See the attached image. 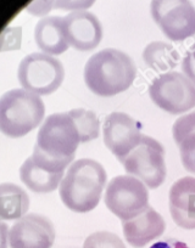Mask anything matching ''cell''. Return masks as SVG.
<instances>
[{
    "mask_svg": "<svg viewBox=\"0 0 195 248\" xmlns=\"http://www.w3.org/2000/svg\"><path fill=\"white\" fill-rule=\"evenodd\" d=\"M137 67L133 60L121 50L104 49L88 60L84 66V82L98 96H115L133 84Z\"/></svg>",
    "mask_w": 195,
    "mask_h": 248,
    "instance_id": "6da1fadb",
    "label": "cell"
},
{
    "mask_svg": "<svg viewBox=\"0 0 195 248\" xmlns=\"http://www.w3.org/2000/svg\"><path fill=\"white\" fill-rule=\"evenodd\" d=\"M105 168L92 158H81L68 167L59 187L61 201L76 213H87L99 204L106 184Z\"/></svg>",
    "mask_w": 195,
    "mask_h": 248,
    "instance_id": "7a4b0ae2",
    "label": "cell"
},
{
    "mask_svg": "<svg viewBox=\"0 0 195 248\" xmlns=\"http://www.w3.org/2000/svg\"><path fill=\"white\" fill-rule=\"evenodd\" d=\"M45 106L39 95L25 89L6 92L0 101V128L9 138L18 139L42 123Z\"/></svg>",
    "mask_w": 195,
    "mask_h": 248,
    "instance_id": "3957f363",
    "label": "cell"
},
{
    "mask_svg": "<svg viewBox=\"0 0 195 248\" xmlns=\"http://www.w3.org/2000/svg\"><path fill=\"white\" fill-rule=\"evenodd\" d=\"M80 144L81 137L75 121L68 112H64L44 119L34 147L51 159L73 161Z\"/></svg>",
    "mask_w": 195,
    "mask_h": 248,
    "instance_id": "277c9868",
    "label": "cell"
},
{
    "mask_svg": "<svg viewBox=\"0 0 195 248\" xmlns=\"http://www.w3.org/2000/svg\"><path fill=\"white\" fill-rule=\"evenodd\" d=\"M17 78L22 89L44 96L53 94L61 87L65 68L54 56L44 52H32L20 62Z\"/></svg>",
    "mask_w": 195,
    "mask_h": 248,
    "instance_id": "5b68a950",
    "label": "cell"
},
{
    "mask_svg": "<svg viewBox=\"0 0 195 248\" xmlns=\"http://www.w3.org/2000/svg\"><path fill=\"white\" fill-rule=\"evenodd\" d=\"M105 206L122 221L144 213L149 204L148 186L132 175H118L106 186Z\"/></svg>",
    "mask_w": 195,
    "mask_h": 248,
    "instance_id": "8992f818",
    "label": "cell"
},
{
    "mask_svg": "<svg viewBox=\"0 0 195 248\" xmlns=\"http://www.w3.org/2000/svg\"><path fill=\"white\" fill-rule=\"evenodd\" d=\"M120 162L130 175L139 179L149 189H158L166 179L165 149L148 135H143L140 144Z\"/></svg>",
    "mask_w": 195,
    "mask_h": 248,
    "instance_id": "52a82bcc",
    "label": "cell"
},
{
    "mask_svg": "<svg viewBox=\"0 0 195 248\" xmlns=\"http://www.w3.org/2000/svg\"><path fill=\"white\" fill-rule=\"evenodd\" d=\"M149 95L159 108L180 114L195 107V85L180 72H168L156 78L149 87Z\"/></svg>",
    "mask_w": 195,
    "mask_h": 248,
    "instance_id": "ba28073f",
    "label": "cell"
},
{
    "mask_svg": "<svg viewBox=\"0 0 195 248\" xmlns=\"http://www.w3.org/2000/svg\"><path fill=\"white\" fill-rule=\"evenodd\" d=\"M151 16L172 42H183L195 34V6L190 1H161L150 5Z\"/></svg>",
    "mask_w": 195,
    "mask_h": 248,
    "instance_id": "9c48e42d",
    "label": "cell"
},
{
    "mask_svg": "<svg viewBox=\"0 0 195 248\" xmlns=\"http://www.w3.org/2000/svg\"><path fill=\"white\" fill-rule=\"evenodd\" d=\"M140 123L123 112H113L104 122V144L118 159L127 157L142 141Z\"/></svg>",
    "mask_w": 195,
    "mask_h": 248,
    "instance_id": "30bf717a",
    "label": "cell"
},
{
    "mask_svg": "<svg viewBox=\"0 0 195 248\" xmlns=\"http://www.w3.org/2000/svg\"><path fill=\"white\" fill-rule=\"evenodd\" d=\"M55 241V228L50 219L30 213L18 219L10 229V248H51Z\"/></svg>",
    "mask_w": 195,
    "mask_h": 248,
    "instance_id": "8fae6325",
    "label": "cell"
},
{
    "mask_svg": "<svg viewBox=\"0 0 195 248\" xmlns=\"http://www.w3.org/2000/svg\"><path fill=\"white\" fill-rule=\"evenodd\" d=\"M64 31L70 46L78 51L94 50L103 39L100 21L87 10L71 11L64 16Z\"/></svg>",
    "mask_w": 195,
    "mask_h": 248,
    "instance_id": "7c38bea8",
    "label": "cell"
},
{
    "mask_svg": "<svg viewBox=\"0 0 195 248\" xmlns=\"http://www.w3.org/2000/svg\"><path fill=\"white\" fill-rule=\"evenodd\" d=\"M168 207L173 221L185 230H195V178L184 176L171 186Z\"/></svg>",
    "mask_w": 195,
    "mask_h": 248,
    "instance_id": "4fadbf2b",
    "label": "cell"
},
{
    "mask_svg": "<svg viewBox=\"0 0 195 248\" xmlns=\"http://www.w3.org/2000/svg\"><path fill=\"white\" fill-rule=\"evenodd\" d=\"M166 230L162 216L153 207L130 220L122 221V231L126 241L133 247H144L155 238L160 237Z\"/></svg>",
    "mask_w": 195,
    "mask_h": 248,
    "instance_id": "5bb4252c",
    "label": "cell"
},
{
    "mask_svg": "<svg viewBox=\"0 0 195 248\" xmlns=\"http://www.w3.org/2000/svg\"><path fill=\"white\" fill-rule=\"evenodd\" d=\"M34 40L44 54L61 55L70 47L64 31V17L48 16L42 18L34 27Z\"/></svg>",
    "mask_w": 195,
    "mask_h": 248,
    "instance_id": "9a60e30c",
    "label": "cell"
},
{
    "mask_svg": "<svg viewBox=\"0 0 195 248\" xmlns=\"http://www.w3.org/2000/svg\"><path fill=\"white\" fill-rule=\"evenodd\" d=\"M65 173L53 174L44 170L33 162L32 157H28L20 168L21 181L28 189L37 194H49L60 187Z\"/></svg>",
    "mask_w": 195,
    "mask_h": 248,
    "instance_id": "2e32d148",
    "label": "cell"
},
{
    "mask_svg": "<svg viewBox=\"0 0 195 248\" xmlns=\"http://www.w3.org/2000/svg\"><path fill=\"white\" fill-rule=\"evenodd\" d=\"M27 192L13 183H4L0 187V217L3 220H18L30 208Z\"/></svg>",
    "mask_w": 195,
    "mask_h": 248,
    "instance_id": "e0dca14e",
    "label": "cell"
},
{
    "mask_svg": "<svg viewBox=\"0 0 195 248\" xmlns=\"http://www.w3.org/2000/svg\"><path fill=\"white\" fill-rule=\"evenodd\" d=\"M143 60L148 67L162 75L172 72L178 65L180 57L177 50L171 44L161 40L149 43L143 50Z\"/></svg>",
    "mask_w": 195,
    "mask_h": 248,
    "instance_id": "ac0fdd59",
    "label": "cell"
},
{
    "mask_svg": "<svg viewBox=\"0 0 195 248\" xmlns=\"http://www.w3.org/2000/svg\"><path fill=\"white\" fill-rule=\"evenodd\" d=\"M75 121L81 137V142H89L98 139L100 134V121L93 111L84 108H75L68 111Z\"/></svg>",
    "mask_w": 195,
    "mask_h": 248,
    "instance_id": "d6986e66",
    "label": "cell"
},
{
    "mask_svg": "<svg viewBox=\"0 0 195 248\" xmlns=\"http://www.w3.org/2000/svg\"><path fill=\"white\" fill-rule=\"evenodd\" d=\"M83 248H126L123 241L110 231H97L88 236Z\"/></svg>",
    "mask_w": 195,
    "mask_h": 248,
    "instance_id": "ffe728a7",
    "label": "cell"
},
{
    "mask_svg": "<svg viewBox=\"0 0 195 248\" xmlns=\"http://www.w3.org/2000/svg\"><path fill=\"white\" fill-rule=\"evenodd\" d=\"M172 133L176 144H179L188 135L195 134V111L179 117L173 124Z\"/></svg>",
    "mask_w": 195,
    "mask_h": 248,
    "instance_id": "44dd1931",
    "label": "cell"
},
{
    "mask_svg": "<svg viewBox=\"0 0 195 248\" xmlns=\"http://www.w3.org/2000/svg\"><path fill=\"white\" fill-rule=\"evenodd\" d=\"M177 145L183 167L185 170L195 174V134L188 135Z\"/></svg>",
    "mask_w": 195,
    "mask_h": 248,
    "instance_id": "7402d4cb",
    "label": "cell"
},
{
    "mask_svg": "<svg viewBox=\"0 0 195 248\" xmlns=\"http://www.w3.org/2000/svg\"><path fill=\"white\" fill-rule=\"evenodd\" d=\"M94 1H53V8L68 9L71 11L87 10Z\"/></svg>",
    "mask_w": 195,
    "mask_h": 248,
    "instance_id": "603a6c76",
    "label": "cell"
},
{
    "mask_svg": "<svg viewBox=\"0 0 195 248\" xmlns=\"http://www.w3.org/2000/svg\"><path fill=\"white\" fill-rule=\"evenodd\" d=\"M182 71L183 75L195 85V60L193 59L189 51L187 52L182 61Z\"/></svg>",
    "mask_w": 195,
    "mask_h": 248,
    "instance_id": "cb8c5ba5",
    "label": "cell"
},
{
    "mask_svg": "<svg viewBox=\"0 0 195 248\" xmlns=\"http://www.w3.org/2000/svg\"><path fill=\"white\" fill-rule=\"evenodd\" d=\"M53 9V1H33L27 10L34 16H43Z\"/></svg>",
    "mask_w": 195,
    "mask_h": 248,
    "instance_id": "d4e9b609",
    "label": "cell"
},
{
    "mask_svg": "<svg viewBox=\"0 0 195 248\" xmlns=\"http://www.w3.org/2000/svg\"><path fill=\"white\" fill-rule=\"evenodd\" d=\"M150 248H189V247L187 246V243L182 242V241L166 240V241L156 242L155 245L151 246Z\"/></svg>",
    "mask_w": 195,
    "mask_h": 248,
    "instance_id": "484cf974",
    "label": "cell"
},
{
    "mask_svg": "<svg viewBox=\"0 0 195 248\" xmlns=\"http://www.w3.org/2000/svg\"><path fill=\"white\" fill-rule=\"evenodd\" d=\"M8 230V228H6L5 224H1V235H3V242H1V246H3V248H6V243H5V238H6V235H5V231Z\"/></svg>",
    "mask_w": 195,
    "mask_h": 248,
    "instance_id": "4316f807",
    "label": "cell"
},
{
    "mask_svg": "<svg viewBox=\"0 0 195 248\" xmlns=\"http://www.w3.org/2000/svg\"><path fill=\"white\" fill-rule=\"evenodd\" d=\"M189 52H190V54H192L193 59H194V60H195V43H194V45H193V46H192V47H190Z\"/></svg>",
    "mask_w": 195,
    "mask_h": 248,
    "instance_id": "83f0119b",
    "label": "cell"
}]
</instances>
